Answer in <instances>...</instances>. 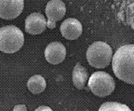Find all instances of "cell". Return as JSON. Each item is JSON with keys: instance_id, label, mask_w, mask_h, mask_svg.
Returning a JSON list of instances; mask_svg holds the SVG:
<instances>
[{"instance_id": "6da1fadb", "label": "cell", "mask_w": 134, "mask_h": 111, "mask_svg": "<svg viewBox=\"0 0 134 111\" xmlns=\"http://www.w3.org/2000/svg\"><path fill=\"white\" fill-rule=\"evenodd\" d=\"M112 68L119 79L134 84V44L121 46L113 57Z\"/></svg>"}, {"instance_id": "7a4b0ae2", "label": "cell", "mask_w": 134, "mask_h": 111, "mask_svg": "<svg viewBox=\"0 0 134 111\" xmlns=\"http://www.w3.org/2000/svg\"><path fill=\"white\" fill-rule=\"evenodd\" d=\"M24 43L22 31L15 26H5L0 28V50L11 54L21 49Z\"/></svg>"}, {"instance_id": "3957f363", "label": "cell", "mask_w": 134, "mask_h": 111, "mask_svg": "<svg viewBox=\"0 0 134 111\" xmlns=\"http://www.w3.org/2000/svg\"><path fill=\"white\" fill-rule=\"evenodd\" d=\"M113 56L112 48L103 42L93 43L86 51V59L91 66L104 68L110 64Z\"/></svg>"}, {"instance_id": "277c9868", "label": "cell", "mask_w": 134, "mask_h": 111, "mask_svg": "<svg viewBox=\"0 0 134 111\" xmlns=\"http://www.w3.org/2000/svg\"><path fill=\"white\" fill-rule=\"evenodd\" d=\"M88 86L95 95L104 97L114 91L115 84L113 78L109 74L103 71H98L91 75Z\"/></svg>"}, {"instance_id": "5b68a950", "label": "cell", "mask_w": 134, "mask_h": 111, "mask_svg": "<svg viewBox=\"0 0 134 111\" xmlns=\"http://www.w3.org/2000/svg\"><path fill=\"white\" fill-rule=\"evenodd\" d=\"M66 6L62 0H51L46 4L45 13L48 17L47 27L53 29L56 27V22L61 20L66 14Z\"/></svg>"}, {"instance_id": "8992f818", "label": "cell", "mask_w": 134, "mask_h": 111, "mask_svg": "<svg viewBox=\"0 0 134 111\" xmlns=\"http://www.w3.org/2000/svg\"><path fill=\"white\" fill-rule=\"evenodd\" d=\"M24 0H0V18L13 19L22 13Z\"/></svg>"}, {"instance_id": "52a82bcc", "label": "cell", "mask_w": 134, "mask_h": 111, "mask_svg": "<svg viewBox=\"0 0 134 111\" xmlns=\"http://www.w3.org/2000/svg\"><path fill=\"white\" fill-rule=\"evenodd\" d=\"M65 46L63 44L58 42H53L48 44L46 46L44 55L46 61L51 64H58L64 60L66 57Z\"/></svg>"}, {"instance_id": "ba28073f", "label": "cell", "mask_w": 134, "mask_h": 111, "mask_svg": "<svg viewBox=\"0 0 134 111\" xmlns=\"http://www.w3.org/2000/svg\"><path fill=\"white\" fill-rule=\"evenodd\" d=\"M47 26L46 18L39 13L29 15L25 20V31L31 34H38L43 33Z\"/></svg>"}, {"instance_id": "9c48e42d", "label": "cell", "mask_w": 134, "mask_h": 111, "mask_svg": "<svg viewBox=\"0 0 134 111\" xmlns=\"http://www.w3.org/2000/svg\"><path fill=\"white\" fill-rule=\"evenodd\" d=\"M60 31L62 36L69 40H74L82 33V24L75 18H69L62 23Z\"/></svg>"}, {"instance_id": "30bf717a", "label": "cell", "mask_w": 134, "mask_h": 111, "mask_svg": "<svg viewBox=\"0 0 134 111\" xmlns=\"http://www.w3.org/2000/svg\"><path fill=\"white\" fill-rule=\"evenodd\" d=\"M73 82L77 89L82 90L86 86L88 79V73L86 69L80 63H77L73 71Z\"/></svg>"}, {"instance_id": "8fae6325", "label": "cell", "mask_w": 134, "mask_h": 111, "mask_svg": "<svg viewBox=\"0 0 134 111\" xmlns=\"http://www.w3.org/2000/svg\"><path fill=\"white\" fill-rule=\"evenodd\" d=\"M27 87L33 94H40L45 90L46 82L42 75H36L29 79L27 82Z\"/></svg>"}, {"instance_id": "7c38bea8", "label": "cell", "mask_w": 134, "mask_h": 111, "mask_svg": "<svg viewBox=\"0 0 134 111\" xmlns=\"http://www.w3.org/2000/svg\"><path fill=\"white\" fill-rule=\"evenodd\" d=\"M98 111H131V110L123 103L109 102L102 104Z\"/></svg>"}, {"instance_id": "4fadbf2b", "label": "cell", "mask_w": 134, "mask_h": 111, "mask_svg": "<svg viewBox=\"0 0 134 111\" xmlns=\"http://www.w3.org/2000/svg\"><path fill=\"white\" fill-rule=\"evenodd\" d=\"M127 21L134 30V3L131 4L127 10Z\"/></svg>"}, {"instance_id": "5bb4252c", "label": "cell", "mask_w": 134, "mask_h": 111, "mask_svg": "<svg viewBox=\"0 0 134 111\" xmlns=\"http://www.w3.org/2000/svg\"><path fill=\"white\" fill-rule=\"evenodd\" d=\"M13 111H27V108L24 104H19L14 107Z\"/></svg>"}, {"instance_id": "9a60e30c", "label": "cell", "mask_w": 134, "mask_h": 111, "mask_svg": "<svg viewBox=\"0 0 134 111\" xmlns=\"http://www.w3.org/2000/svg\"><path fill=\"white\" fill-rule=\"evenodd\" d=\"M35 111H53L50 107L46 106H42L37 108Z\"/></svg>"}]
</instances>
